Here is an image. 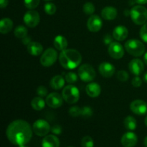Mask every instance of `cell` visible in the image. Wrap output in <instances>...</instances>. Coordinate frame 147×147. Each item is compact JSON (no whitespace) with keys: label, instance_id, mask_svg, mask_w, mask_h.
Listing matches in <instances>:
<instances>
[{"label":"cell","instance_id":"obj_1","mask_svg":"<svg viewBox=\"0 0 147 147\" xmlns=\"http://www.w3.org/2000/svg\"><path fill=\"white\" fill-rule=\"evenodd\" d=\"M33 130L30 123L22 119H17L9 124L6 131L8 140L16 146H24L32 137Z\"/></svg>","mask_w":147,"mask_h":147},{"label":"cell","instance_id":"obj_2","mask_svg":"<svg viewBox=\"0 0 147 147\" xmlns=\"http://www.w3.org/2000/svg\"><path fill=\"white\" fill-rule=\"evenodd\" d=\"M60 65L67 70H73L80 65L82 61L81 54L75 49L63 50L59 55Z\"/></svg>","mask_w":147,"mask_h":147},{"label":"cell","instance_id":"obj_3","mask_svg":"<svg viewBox=\"0 0 147 147\" xmlns=\"http://www.w3.org/2000/svg\"><path fill=\"white\" fill-rule=\"evenodd\" d=\"M126 52L134 57H140L145 52V46L142 41L136 39H131L125 43Z\"/></svg>","mask_w":147,"mask_h":147},{"label":"cell","instance_id":"obj_4","mask_svg":"<svg viewBox=\"0 0 147 147\" xmlns=\"http://www.w3.org/2000/svg\"><path fill=\"white\" fill-rule=\"evenodd\" d=\"M130 17L134 23L143 25L147 22V9L142 5H136L130 10Z\"/></svg>","mask_w":147,"mask_h":147},{"label":"cell","instance_id":"obj_5","mask_svg":"<svg viewBox=\"0 0 147 147\" xmlns=\"http://www.w3.org/2000/svg\"><path fill=\"white\" fill-rule=\"evenodd\" d=\"M62 96L65 101L69 104L77 103L80 98V92L76 86L68 85L63 88Z\"/></svg>","mask_w":147,"mask_h":147},{"label":"cell","instance_id":"obj_6","mask_svg":"<svg viewBox=\"0 0 147 147\" xmlns=\"http://www.w3.org/2000/svg\"><path fill=\"white\" fill-rule=\"evenodd\" d=\"M78 76L83 82H91L96 78V70L92 65L89 64H83L78 68Z\"/></svg>","mask_w":147,"mask_h":147},{"label":"cell","instance_id":"obj_7","mask_svg":"<svg viewBox=\"0 0 147 147\" xmlns=\"http://www.w3.org/2000/svg\"><path fill=\"white\" fill-rule=\"evenodd\" d=\"M57 59V53L54 48H48L42 54L40 63L44 67H50L55 63Z\"/></svg>","mask_w":147,"mask_h":147},{"label":"cell","instance_id":"obj_8","mask_svg":"<svg viewBox=\"0 0 147 147\" xmlns=\"http://www.w3.org/2000/svg\"><path fill=\"white\" fill-rule=\"evenodd\" d=\"M32 130L37 136H45L51 131V127L47 121L38 119L33 123Z\"/></svg>","mask_w":147,"mask_h":147},{"label":"cell","instance_id":"obj_9","mask_svg":"<svg viewBox=\"0 0 147 147\" xmlns=\"http://www.w3.org/2000/svg\"><path fill=\"white\" fill-rule=\"evenodd\" d=\"M23 20L26 25L30 28H34L38 25L40 21V17L39 13L35 10L30 9L24 14Z\"/></svg>","mask_w":147,"mask_h":147},{"label":"cell","instance_id":"obj_10","mask_svg":"<svg viewBox=\"0 0 147 147\" xmlns=\"http://www.w3.org/2000/svg\"><path fill=\"white\" fill-rule=\"evenodd\" d=\"M108 53L109 55L113 59L119 60L124 55V48L118 42H113L109 45Z\"/></svg>","mask_w":147,"mask_h":147},{"label":"cell","instance_id":"obj_11","mask_svg":"<svg viewBox=\"0 0 147 147\" xmlns=\"http://www.w3.org/2000/svg\"><path fill=\"white\" fill-rule=\"evenodd\" d=\"M63 98L62 95L58 93H51L46 97V104L52 109H58L63 105Z\"/></svg>","mask_w":147,"mask_h":147},{"label":"cell","instance_id":"obj_12","mask_svg":"<svg viewBox=\"0 0 147 147\" xmlns=\"http://www.w3.org/2000/svg\"><path fill=\"white\" fill-rule=\"evenodd\" d=\"M130 109L135 114L143 116L147 113V103L144 100H135L130 104Z\"/></svg>","mask_w":147,"mask_h":147},{"label":"cell","instance_id":"obj_13","mask_svg":"<svg viewBox=\"0 0 147 147\" xmlns=\"http://www.w3.org/2000/svg\"><path fill=\"white\" fill-rule=\"evenodd\" d=\"M88 29L92 32H97L100 31L103 27V22L99 16L93 14L89 17L87 22Z\"/></svg>","mask_w":147,"mask_h":147},{"label":"cell","instance_id":"obj_14","mask_svg":"<svg viewBox=\"0 0 147 147\" xmlns=\"http://www.w3.org/2000/svg\"><path fill=\"white\" fill-rule=\"evenodd\" d=\"M121 142L123 147H134L137 144L138 137L134 132H126L122 136Z\"/></svg>","mask_w":147,"mask_h":147},{"label":"cell","instance_id":"obj_15","mask_svg":"<svg viewBox=\"0 0 147 147\" xmlns=\"http://www.w3.org/2000/svg\"><path fill=\"white\" fill-rule=\"evenodd\" d=\"M129 68L132 74L136 76H139L144 70V65L140 59H133L129 64Z\"/></svg>","mask_w":147,"mask_h":147},{"label":"cell","instance_id":"obj_16","mask_svg":"<svg viewBox=\"0 0 147 147\" xmlns=\"http://www.w3.org/2000/svg\"><path fill=\"white\" fill-rule=\"evenodd\" d=\"M100 74L104 78H111L114 75L116 68L113 64L108 62H103L100 64L98 67Z\"/></svg>","mask_w":147,"mask_h":147},{"label":"cell","instance_id":"obj_17","mask_svg":"<svg viewBox=\"0 0 147 147\" xmlns=\"http://www.w3.org/2000/svg\"><path fill=\"white\" fill-rule=\"evenodd\" d=\"M129 30L125 26H116L113 30V37L117 41H123L127 38Z\"/></svg>","mask_w":147,"mask_h":147},{"label":"cell","instance_id":"obj_18","mask_svg":"<svg viewBox=\"0 0 147 147\" xmlns=\"http://www.w3.org/2000/svg\"><path fill=\"white\" fill-rule=\"evenodd\" d=\"M86 91L89 97L97 98L98 96H100V92H101V88L99 86L98 83L92 82L86 86Z\"/></svg>","mask_w":147,"mask_h":147},{"label":"cell","instance_id":"obj_19","mask_svg":"<svg viewBox=\"0 0 147 147\" xmlns=\"http://www.w3.org/2000/svg\"><path fill=\"white\" fill-rule=\"evenodd\" d=\"M60 142L55 135H47L42 141V147H60Z\"/></svg>","mask_w":147,"mask_h":147},{"label":"cell","instance_id":"obj_20","mask_svg":"<svg viewBox=\"0 0 147 147\" xmlns=\"http://www.w3.org/2000/svg\"><path fill=\"white\" fill-rule=\"evenodd\" d=\"M27 50L31 55L38 56L42 53L43 47L40 42H31L28 45H27Z\"/></svg>","mask_w":147,"mask_h":147},{"label":"cell","instance_id":"obj_21","mask_svg":"<svg viewBox=\"0 0 147 147\" xmlns=\"http://www.w3.org/2000/svg\"><path fill=\"white\" fill-rule=\"evenodd\" d=\"M117 14V9L113 7H106L101 11V17L106 20H115Z\"/></svg>","mask_w":147,"mask_h":147},{"label":"cell","instance_id":"obj_22","mask_svg":"<svg viewBox=\"0 0 147 147\" xmlns=\"http://www.w3.org/2000/svg\"><path fill=\"white\" fill-rule=\"evenodd\" d=\"M53 45H54L56 50L63 51V50L67 49L68 42H67V39L64 36L57 35L55 37L54 41H53Z\"/></svg>","mask_w":147,"mask_h":147},{"label":"cell","instance_id":"obj_23","mask_svg":"<svg viewBox=\"0 0 147 147\" xmlns=\"http://www.w3.org/2000/svg\"><path fill=\"white\" fill-rule=\"evenodd\" d=\"M13 22L9 18H3L0 22V32L3 34H8L13 28Z\"/></svg>","mask_w":147,"mask_h":147},{"label":"cell","instance_id":"obj_24","mask_svg":"<svg viewBox=\"0 0 147 147\" xmlns=\"http://www.w3.org/2000/svg\"><path fill=\"white\" fill-rule=\"evenodd\" d=\"M65 79L60 75L54 76L50 82V87L54 90H60L65 86Z\"/></svg>","mask_w":147,"mask_h":147},{"label":"cell","instance_id":"obj_25","mask_svg":"<svg viewBox=\"0 0 147 147\" xmlns=\"http://www.w3.org/2000/svg\"><path fill=\"white\" fill-rule=\"evenodd\" d=\"M45 100L40 96L34 98L31 101V106L34 110L35 111H41L45 106Z\"/></svg>","mask_w":147,"mask_h":147},{"label":"cell","instance_id":"obj_26","mask_svg":"<svg viewBox=\"0 0 147 147\" xmlns=\"http://www.w3.org/2000/svg\"><path fill=\"white\" fill-rule=\"evenodd\" d=\"M123 125L126 129L129 131H134L137 127V122L136 119L131 116H129L126 117L123 121Z\"/></svg>","mask_w":147,"mask_h":147},{"label":"cell","instance_id":"obj_27","mask_svg":"<svg viewBox=\"0 0 147 147\" xmlns=\"http://www.w3.org/2000/svg\"><path fill=\"white\" fill-rule=\"evenodd\" d=\"M27 29L23 25H19L14 30V35L19 39H23L27 36Z\"/></svg>","mask_w":147,"mask_h":147},{"label":"cell","instance_id":"obj_28","mask_svg":"<svg viewBox=\"0 0 147 147\" xmlns=\"http://www.w3.org/2000/svg\"><path fill=\"white\" fill-rule=\"evenodd\" d=\"M44 10L45 12L48 15H53L57 11V7H56L55 4L53 3H47L45 4L44 6Z\"/></svg>","mask_w":147,"mask_h":147},{"label":"cell","instance_id":"obj_29","mask_svg":"<svg viewBox=\"0 0 147 147\" xmlns=\"http://www.w3.org/2000/svg\"><path fill=\"white\" fill-rule=\"evenodd\" d=\"M83 9L85 14H88V15H93L96 9H95V6L93 5V3L86 2L83 5Z\"/></svg>","mask_w":147,"mask_h":147},{"label":"cell","instance_id":"obj_30","mask_svg":"<svg viewBox=\"0 0 147 147\" xmlns=\"http://www.w3.org/2000/svg\"><path fill=\"white\" fill-rule=\"evenodd\" d=\"M82 147H93L94 146V142L93 139L90 136H86L81 140Z\"/></svg>","mask_w":147,"mask_h":147},{"label":"cell","instance_id":"obj_31","mask_svg":"<svg viewBox=\"0 0 147 147\" xmlns=\"http://www.w3.org/2000/svg\"><path fill=\"white\" fill-rule=\"evenodd\" d=\"M40 0H24V6L29 9H34L40 4Z\"/></svg>","mask_w":147,"mask_h":147},{"label":"cell","instance_id":"obj_32","mask_svg":"<svg viewBox=\"0 0 147 147\" xmlns=\"http://www.w3.org/2000/svg\"><path fill=\"white\" fill-rule=\"evenodd\" d=\"M78 77L77 75L76 74L73 72H69V73H67L65 75V79L66 82L68 83H74L76 82H77Z\"/></svg>","mask_w":147,"mask_h":147},{"label":"cell","instance_id":"obj_33","mask_svg":"<svg viewBox=\"0 0 147 147\" xmlns=\"http://www.w3.org/2000/svg\"><path fill=\"white\" fill-rule=\"evenodd\" d=\"M69 114L73 117H78L81 116V108L79 106H73L69 109Z\"/></svg>","mask_w":147,"mask_h":147},{"label":"cell","instance_id":"obj_34","mask_svg":"<svg viewBox=\"0 0 147 147\" xmlns=\"http://www.w3.org/2000/svg\"><path fill=\"white\" fill-rule=\"evenodd\" d=\"M93 115V110L90 106H83L81 108V116L84 118H90Z\"/></svg>","mask_w":147,"mask_h":147},{"label":"cell","instance_id":"obj_35","mask_svg":"<svg viewBox=\"0 0 147 147\" xmlns=\"http://www.w3.org/2000/svg\"><path fill=\"white\" fill-rule=\"evenodd\" d=\"M117 78L119 81L126 82L129 80V76L125 70H119L117 73Z\"/></svg>","mask_w":147,"mask_h":147},{"label":"cell","instance_id":"obj_36","mask_svg":"<svg viewBox=\"0 0 147 147\" xmlns=\"http://www.w3.org/2000/svg\"><path fill=\"white\" fill-rule=\"evenodd\" d=\"M139 34H140L141 39L145 42H147V22L142 25Z\"/></svg>","mask_w":147,"mask_h":147},{"label":"cell","instance_id":"obj_37","mask_svg":"<svg viewBox=\"0 0 147 147\" xmlns=\"http://www.w3.org/2000/svg\"><path fill=\"white\" fill-rule=\"evenodd\" d=\"M47 89L46 88V87L43 86H40L37 88V93L38 95V96H40V97H45V96H47Z\"/></svg>","mask_w":147,"mask_h":147},{"label":"cell","instance_id":"obj_38","mask_svg":"<svg viewBox=\"0 0 147 147\" xmlns=\"http://www.w3.org/2000/svg\"><path fill=\"white\" fill-rule=\"evenodd\" d=\"M131 84L134 87L139 88L142 86V80L139 77V76H136L132 79Z\"/></svg>","mask_w":147,"mask_h":147},{"label":"cell","instance_id":"obj_39","mask_svg":"<svg viewBox=\"0 0 147 147\" xmlns=\"http://www.w3.org/2000/svg\"><path fill=\"white\" fill-rule=\"evenodd\" d=\"M51 131L55 135H60L61 134L62 131H63V129H62V127L60 125L56 124L54 125V126L51 128Z\"/></svg>","mask_w":147,"mask_h":147},{"label":"cell","instance_id":"obj_40","mask_svg":"<svg viewBox=\"0 0 147 147\" xmlns=\"http://www.w3.org/2000/svg\"><path fill=\"white\" fill-rule=\"evenodd\" d=\"M103 42H105V44L109 45L111 43L113 42H112V37L110 34H106L104 37V39H103Z\"/></svg>","mask_w":147,"mask_h":147},{"label":"cell","instance_id":"obj_41","mask_svg":"<svg viewBox=\"0 0 147 147\" xmlns=\"http://www.w3.org/2000/svg\"><path fill=\"white\" fill-rule=\"evenodd\" d=\"M9 4V0H0V7L1 9H4L7 7Z\"/></svg>","mask_w":147,"mask_h":147},{"label":"cell","instance_id":"obj_42","mask_svg":"<svg viewBox=\"0 0 147 147\" xmlns=\"http://www.w3.org/2000/svg\"><path fill=\"white\" fill-rule=\"evenodd\" d=\"M22 42H23V44H24L25 45H28L29 44H30V42H31V37H24V38L23 39H22Z\"/></svg>","mask_w":147,"mask_h":147},{"label":"cell","instance_id":"obj_43","mask_svg":"<svg viewBox=\"0 0 147 147\" xmlns=\"http://www.w3.org/2000/svg\"><path fill=\"white\" fill-rule=\"evenodd\" d=\"M134 1L139 4H147V0H134Z\"/></svg>","mask_w":147,"mask_h":147},{"label":"cell","instance_id":"obj_44","mask_svg":"<svg viewBox=\"0 0 147 147\" xmlns=\"http://www.w3.org/2000/svg\"><path fill=\"white\" fill-rule=\"evenodd\" d=\"M144 62L145 64L147 65V53H145L144 56Z\"/></svg>","mask_w":147,"mask_h":147},{"label":"cell","instance_id":"obj_45","mask_svg":"<svg viewBox=\"0 0 147 147\" xmlns=\"http://www.w3.org/2000/svg\"><path fill=\"white\" fill-rule=\"evenodd\" d=\"M143 79H144V81L146 82V83H147V72H146V73H145L144 75Z\"/></svg>","mask_w":147,"mask_h":147},{"label":"cell","instance_id":"obj_46","mask_svg":"<svg viewBox=\"0 0 147 147\" xmlns=\"http://www.w3.org/2000/svg\"><path fill=\"white\" fill-rule=\"evenodd\" d=\"M144 144L145 147H147V136L145 137L144 141Z\"/></svg>","mask_w":147,"mask_h":147},{"label":"cell","instance_id":"obj_47","mask_svg":"<svg viewBox=\"0 0 147 147\" xmlns=\"http://www.w3.org/2000/svg\"><path fill=\"white\" fill-rule=\"evenodd\" d=\"M144 123L145 125H146V126L147 127V116L146 118H145V120H144Z\"/></svg>","mask_w":147,"mask_h":147},{"label":"cell","instance_id":"obj_48","mask_svg":"<svg viewBox=\"0 0 147 147\" xmlns=\"http://www.w3.org/2000/svg\"><path fill=\"white\" fill-rule=\"evenodd\" d=\"M19 147H27V146H19Z\"/></svg>","mask_w":147,"mask_h":147},{"label":"cell","instance_id":"obj_49","mask_svg":"<svg viewBox=\"0 0 147 147\" xmlns=\"http://www.w3.org/2000/svg\"><path fill=\"white\" fill-rule=\"evenodd\" d=\"M45 1H51V0H45Z\"/></svg>","mask_w":147,"mask_h":147},{"label":"cell","instance_id":"obj_50","mask_svg":"<svg viewBox=\"0 0 147 147\" xmlns=\"http://www.w3.org/2000/svg\"><path fill=\"white\" fill-rule=\"evenodd\" d=\"M67 147H73V146H67Z\"/></svg>","mask_w":147,"mask_h":147}]
</instances>
